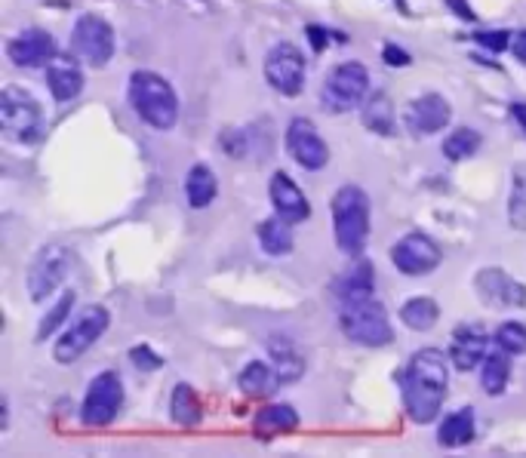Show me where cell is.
Listing matches in <instances>:
<instances>
[{
    "label": "cell",
    "instance_id": "6da1fadb",
    "mask_svg": "<svg viewBox=\"0 0 526 458\" xmlns=\"http://www.w3.org/2000/svg\"><path fill=\"white\" fill-rule=\"evenodd\" d=\"M447 385H450V363L440 348H422L419 354H413V360L400 376V388H403V406H407L416 425H431L437 419L443 400H447Z\"/></svg>",
    "mask_w": 526,
    "mask_h": 458
},
{
    "label": "cell",
    "instance_id": "7a4b0ae2",
    "mask_svg": "<svg viewBox=\"0 0 526 458\" xmlns=\"http://www.w3.org/2000/svg\"><path fill=\"white\" fill-rule=\"evenodd\" d=\"M130 105L133 111L148 123V127L167 133L176 127L179 120V96L170 87V80H164L154 71H136L130 77Z\"/></svg>",
    "mask_w": 526,
    "mask_h": 458
},
{
    "label": "cell",
    "instance_id": "3957f363",
    "mask_svg": "<svg viewBox=\"0 0 526 458\" xmlns=\"http://www.w3.org/2000/svg\"><path fill=\"white\" fill-rule=\"evenodd\" d=\"M333 231L345 256H360L370 240V197L357 185H342L333 197Z\"/></svg>",
    "mask_w": 526,
    "mask_h": 458
},
{
    "label": "cell",
    "instance_id": "277c9868",
    "mask_svg": "<svg viewBox=\"0 0 526 458\" xmlns=\"http://www.w3.org/2000/svg\"><path fill=\"white\" fill-rule=\"evenodd\" d=\"M339 326L345 332V339H351V342H357L363 348H382V345L394 342V329H391L388 311L376 299L342 305Z\"/></svg>",
    "mask_w": 526,
    "mask_h": 458
},
{
    "label": "cell",
    "instance_id": "5b68a950",
    "mask_svg": "<svg viewBox=\"0 0 526 458\" xmlns=\"http://www.w3.org/2000/svg\"><path fill=\"white\" fill-rule=\"evenodd\" d=\"M367 93H370V71L360 62H339L327 74V80H323L320 105L330 114H345L367 102Z\"/></svg>",
    "mask_w": 526,
    "mask_h": 458
},
{
    "label": "cell",
    "instance_id": "8992f818",
    "mask_svg": "<svg viewBox=\"0 0 526 458\" xmlns=\"http://www.w3.org/2000/svg\"><path fill=\"white\" fill-rule=\"evenodd\" d=\"M108 323H111L108 308H102V305L84 308V311H80V314L71 320V326L65 329V336H62L59 345L53 348V357H56L59 363H74V360H80V357H84V354L105 336Z\"/></svg>",
    "mask_w": 526,
    "mask_h": 458
},
{
    "label": "cell",
    "instance_id": "52a82bcc",
    "mask_svg": "<svg viewBox=\"0 0 526 458\" xmlns=\"http://www.w3.org/2000/svg\"><path fill=\"white\" fill-rule=\"evenodd\" d=\"M0 127L13 142H34L40 136V127H44L37 99L19 87H7L0 93Z\"/></svg>",
    "mask_w": 526,
    "mask_h": 458
},
{
    "label": "cell",
    "instance_id": "ba28073f",
    "mask_svg": "<svg viewBox=\"0 0 526 458\" xmlns=\"http://www.w3.org/2000/svg\"><path fill=\"white\" fill-rule=\"evenodd\" d=\"M71 53L90 68H105L114 56V28L102 16L84 13L71 31Z\"/></svg>",
    "mask_w": 526,
    "mask_h": 458
},
{
    "label": "cell",
    "instance_id": "9c48e42d",
    "mask_svg": "<svg viewBox=\"0 0 526 458\" xmlns=\"http://www.w3.org/2000/svg\"><path fill=\"white\" fill-rule=\"evenodd\" d=\"M120 406H124V382L117 372H102L87 388L84 406H80V422L90 428H105L117 419Z\"/></svg>",
    "mask_w": 526,
    "mask_h": 458
},
{
    "label": "cell",
    "instance_id": "30bf717a",
    "mask_svg": "<svg viewBox=\"0 0 526 458\" xmlns=\"http://www.w3.org/2000/svg\"><path fill=\"white\" fill-rule=\"evenodd\" d=\"M71 268V253L62 243H50L37 253V259L28 268V296L31 302H47L62 280L68 277Z\"/></svg>",
    "mask_w": 526,
    "mask_h": 458
},
{
    "label": "cell",
    "instance_id": "8fae6325",
    "mask_svg": "<svg viewBox=\"0 0 526 458\" xmlns=\"http://www.w3.org/2000/svg\"><path fill=\"white\" fill-rule=\"evenodd\" d=\"M391 262L400 274H407V277H425L431 274L440 262H443V253H440V246L422 234V231H410V234H403L394 249H391Z\"/></svg>",
    "mask_w": 526,
    "mask_h": 458
},
{
    "label": "cell",
    "instance_id": "7c38bea8",
    "mask_svg": "<svg viewBox=\"0 0 526 458\" xmlns=\"http://www.w3.org/2000/svg\"><path fill=\"white\" fill-rule=\"evenodd\" d=\"M265 80L283 96H299L305 90V56L293 44H277L265 56Z\"/></svg>",
    "mask_w": 526,
    "mask_h": 458
},
{
    "label": "cell",
    "instance_id": "4fadbf2b",
    "mask_svg": "<svg viewBox=\"0 0 526 458\" xmlns=\"http://www.w3.org/2000/svg\"><path fill=\"white\" fill-rule=\"evenodd\" d=\"M480 302L487 308H523L526 286L502 268H483L474 280Z\"/></svg>",
    "mask_w": 526,
    "mask_h": 458
},
{
    "label": "cell",
    "instance_id": "5bb4252c",
    "mask_svg": "<svg viewBox=\"0 0 526 458\" xmlns=\"http://www.w3.org/2000/svg\"><path fill=\"white\" fill-rule=\"evenodd\" d=\"M287 151L305 170H323L330 163V148L314 130L308 117H296L287 127Z\"/></svg>",
    "mask_w": 526,
    "mask_h": 458
},
{
    "label": "cell",
    "instance_id": "9a60e30c",
    "mask_svg": "<svg viewBox=\"0 0 526 458\" xmlns=\"http://www.w3.org/2000/svg\"><path fill=\"white\" fill-rule=\"evenodd\" d=\"M7 56L19 68H44V65H50L59 56V50H56V40H53L50 31L25 28L7 44Z\"/></svg>",
    "mask_w": 526,
    "mask_h": 458
},
{
    "label": "cell",
    "instance_id": "2e32d148",
    "mask_svg": "<svg viewBox=\"0 0 526 458\" xmlns=\"http://www.w3.org/2000/svg\"><path fill=\"white\" fill-rule=\"evenodd\" d=\"M450 117H453L450 102L443 96H437V93L413 99L407 105V111H403V123H407V130L413 136H434V133H440L450 123Z\"/></svg>",
    "mask_w": 526,
    "mask_h": 458
},
{
    "label": "cell",
    "instance_id": "e0dca14e",
    "mask_svg": "<svg viewBox=\"0 0 526 458\" xmlns=\"http://www.w3.org/2000/svg\"><path fill=\"white\" fill-rule=\"evenodd\" d=\"M268 194H271V203H274V213H277L280 219H287V222L299 225V222H305V219L311 216V206H308V200H305V191H302L287 173H283V170H277V173L271 176Z\"/></svg>",
    "mask_w": 526,
    "mask_h": 458
},
{
    "label": "cell",
    "instance_id": "ac0fdd59",
    "mask_svg": "<svg viewBox=\"0 0 526 458\" xmlns=\"http://www.w3.org/2000/svg\"><path fill=\"white\" fill-rule=\"evenodd\" d=\"M77 62L80 59L74 53H59L47 65V87L56 102H71L74 96H80V90H84V71H80Z\"/></svg>",
    "mask_w": 526,
    "mask_h": 458
},
{
    "label": "cell",
    "instance_id": "d6986e66",
    "mask_svg": "<svg viewBox=\"0 0 526 458\" xmlns=\"http://www.w3.org/2000/svg\"><path fill=\"white\" fill-rule=\"evenodd\" d=\"M483 357H487V336L480 326H459L453 345H450V360L459 372H471Z\"/></svg>",
    "mask_w": 526,
    "mask_h": 458
},
{
    "label": "cell",
    "instance_id": "ffe728a7",
    "mask_svg": "<svg viewBox=\"0 0 526 458\" xmlns=\"http://www.w3.org/2000/svg\"><path fill=\"white\" fill-rule=\"evenodd\" d=\"M373 289H376V268L370 262H357L351 271H345L333 293L339 299V305H351V302H363V299H373Z\"/></svg>",
    "mask_w": 526,
    "mask_h": 458
},
{
    "label": "cell",
    "instance_id": "44dd1931",
    "mask_svg": "<svg viewBox=\"0 0 526 458\" xmlns=\"http://www.w3.org/2000/svg\"><path fill=\"white\" fill-rule=\"evenodd\" d=\"M280 385H283V379H280L277 366H274V363L268 366V363H262V360L247 363L244 369H240V376H237V388L244 391L247 397H256V400L274 397Z\"/></svg>",
    "mask_w": 526,
    "mask_h": 458
},
{
    "label": "cell",
    "instance_id": "7402d4cb",
    "mask_svg": "<svg viewBox=\"0 0 526 458\" xmlns=\"http://www.w3.org/2000/svg\"><path fill=\"white\" fill-rule=\"evenodd\" d=\"M268 354H271V363L277 366L280 379L283 382H299L302 372H305V357L299 351V345L287 336H271L268 339Z\"/></svg>",
    "mask_w": 526,
    "mask_h": 458
},
{
    "label": "cell",
    "instance_id": "603a6c76",
    "mask_svg": "<svg viewBox=\"0 0 526 458\" xmlns=\"http://www.w3.org/2000/svg\"><path fill=\"white\" fill-rule=\"evenodd\" d=\"M477 428H474V409L465 406V409H456L453 415L440 422L437 428V443L447 446V449H459V446H468L474 440Z\"/></svg>",
    "mask_w": 526,
    "mask_h": 458
},
{
    "label": "cell",
    "instance_id": "cb8c5ba5",
    "mask_svg": "<svg viewBox=\"0 0 526 458\" xmlns=\"http://www.w3.org/2000/svg\"><path fill=\"white\" fill-rule=\"evenodd\" d=\"M185 194H188V203L194 210H204L210 206L219 194V182L213 176V170L207 163H194L188 170V179H185Z\"/></svg>",
    "mask_w": 526,
    "mask_h": 458
},
{
    "label": "cell",
    "instance_id": "d4e9b609",
    "mask_svg": "<svg viewBox=\"0 0 526 458\" xmlns=\"http://www.w3.org/2000/svg\"><path fill=\"white\" fill-rule=\"evenodd\" d=\"M256 434L262 437H274V434H287V431H296L299 428V412L287 403H271L265 406L259 415H256V422H253Z\"/></svg>",
    "mask_w": 526,
    "mask_h": 458
},
{
    "label": "cell",
    "instance_id": "484cf974",
    "mask_svg": "<svg viewBox=\"0 0 526 458\" xmlns=\"http://www.w3.org/2000/svg\"><path fill=\"white\" fill-rule=\"evenodd\" d=\"M508 379H511V354L505 348L483 357V372H480L483 391H487L490 397H499L508 388Z\"/></svg>",
    "mask_w": 526,
    "mask_h": 458
},
{
    "label": "cell",
    "instance_id": "4316f807",
    "mask_svg": "<svg viewBox=\"0 0 526 458\" xmlns=\"http://www.w3.org/2000/svg\"><path fill=\"white\" fill-rule=\"evenodd\" d=\"M259 243L268 256H290L293 253V222L287 219H265L259 225Z\"/></svg>",
    "mask_w": 526,
    "mask_h": 458
},
{
    "label": "cell",
    "instance_id": "83f0119b",
    "mask_svg": "<svg viewBox=\"0 0 526 458\" xmlns=\"http://www.w3.org/2000/svg\"><path fill=\"white\" fill-rule=\"evenodd\" d=\"M363 123H367V130L379 136H394V105L385 90L373 93L363 102Z\"/></svg>",
    "mask_w": 526,
    "mask_h": 458
},
{
    "label": "cell",
    "instance_id": "f1b7e54d",
    "mask_svg": "<svg viewBox=\"0 0 526 458\" xmlns=\"http://www.w3.org/2000/svg\"><path fill=\"white\" fill-rule=\"evenodd\" d=\"M170 419L182 428H194L204 419V412H200V400L194 394L191 385H176L173 397H170Z\"/></svg>",
    "mask_w": 526,
    "mask_h": 458
},
{
    "label": "cell",
    "instance_id": "f546056e",
    "mask_svg": "<svg viewBox=\"0 0 526 458\" xmlns=\"http://www.w3.org/2000/svg\"><path fill=\"white\" fill-rule=\"evenodd\" d=\"M437 317H440V308H437V302H434L431 296H413L407 305L400 308V320L407 323L413 332H428V329H434Z\"/></svg>",
    "mask_w": 526,
    "mask_h": 458
},
{
    "label": "cell",
    "instance_id": "4dcf8cb0",
    "mask_svg": "<svg viewBox=\"0 0 526 458\" xmlns=\"http://www.w3.org/2000/svg\"><path fill=\"white\" fill-rule=\"evenodd\" d=\"M480 142L483 139H480L477 130L462 127V130H456V133H450L447 139H443V157L447 160H468L480 151Z\"/></svg>",
    "mask_w": 526,
    "mask_h": 458
},
{
    "label": "cell",
    "instance_id": "1f68e13d",
    "mask_svg": "<svg viewBox=\"0 0 526 458\" xmlns=\"http://www.w3.org/2000/svg\"><path fill=\"white\" fill-rule=\"evenodd\" d=\"M508 219L517 231H526V166L514 170L511 200H508Z\"/></svg>",
    "mask_w": 526,
    "mask_h": 458
},
{
    "label": "cell",
    "instance_id": "d6a6232c",
    "mask_svg": "<svg viewBox=\"0 0 526 458\" xmlns=\"http://www.w3.org/2000/svg\"><path fill=\"white\" fill-rule=\"evenodd\" d=\"M74 299H77V293L74 289H68V293H62V299L47 311V317L40 320V326H37V342H44L50 332H56L65 320H68V314H71V308H74Z\"/></svg>",
    "mask_w": 526,
    "mask_h": 458
},
{
    "label": "cell",
    "instance_id": "836d02e7",
    "mask_svg": "<svg viewBox=\"0 0 526 458\" xmlns=\"http://www.w3.org/2000/svg\"><path fill=\"white\" fill-rule=\"evenodd\" d=\"M496 348H505L508 354H526V326L523 323H502L496 329Z\"/></svg>",
    "mask_w": 526,
    "mask_h": 458
},
{
    "label": "cell",
    "instance_id": "e575fe53",
    "mask_svg": "<svg viewBox=\"0 0 526 458\" xmlns=\"http://www.w3.org/2000/svg\"><path fill=\"white\" fill-rule=\"evenodd\" d=\"M474 40L480 47H487L490 53H505L508 44H511V34L508 31H477Z\"/></svg>",
    "mask_w": 526,
    "mask_h": 458
},
{
    "label": "cell",
    "instance_id": "d590c367",
    "mask_svg": "<svg viewBox=\"0 0 526 458\" xmlns=\"http://www.w3.org/2000/svg\"><path fill=\"white\" fill-rule=\"evenodd\" d=\"M130 360H133V366H139L142 372H151V369H160V360L151 348H145V345H136L133 351H130Z\"/></svg>",
    "mask_w": 526,
    "mask_h": 458
},
{
    "label": "cell",
    "instance_id": "8d00e7d4",
    "mask_svg": "<svg viewBox=\"0 0 526 458\" xmlns=\"http://www.w3.org/2000/svg\"><path fill=\"white\" fill-rule=\"evenodd\" d=\"M382 59H385L388 65H410V53H403V50H400V47H394V44H388V47H385Z\"/></svg>",
    "mask_w": 526,
    "mask_h": 458
},
{
    "label": "cell",
    "instance_id": "74e56055",
    "mask_svg": "<svg viewBox=\"0 0 526 458\" xmlns=\"http://www.w3.org/2000/svg\"><path fill=\"white\" fill-rule=\"evenodd\" d=\"M511 53H514L517 62L526 65V31H517V34L511 37Z\"/></svg>",
    "mask_w": 526,
    "mask_h": 458
},
{
    "label": "cell",
    "instance_id": "f35d334b",
    "mask_svg": "<svg viewBox=\"0 0 526 458\" xmlns=\"http://www.w3.org/2000/svg\"><path fill=\"white\" fill-rule=\"evenodd\" d=\"M308 37H311V47L320 53L323 47H327V31H323L320 25H308Z\"/></svg>",
    "mask_w": 526,
    "mask_h": 458
},
{
    "label": "cell",
    "instance_id": "ab89813d",
    "mask_svg": "<svg viewBox=\"0 0 526 458\" xmlns=\"http://www.w3.org/2000/svg\"><path fill=\"white\" fill-rule=\"evenodd\" d=\"M511 114H514L517 127H520V130H523V136H526V102H514V105H511Z\"/></svg>",
    "mask_w": 526,
    "mask_h": 458
}]
</instances>
